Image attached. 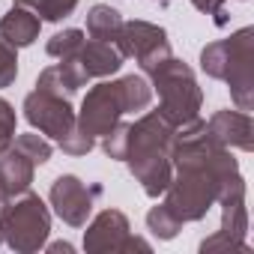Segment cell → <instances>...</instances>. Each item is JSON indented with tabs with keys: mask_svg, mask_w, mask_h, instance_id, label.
I'll return each mask as SVG.
<instances>
[{
	"mask_svg": "<svg viewBox=\"0 0 254 254\" xmlns=\"http://www.w3.org/2000/svg\"><path fill=\"white\" fill-rule=\"evenodd\" d=\"M75 60L81 63V69L87 72V78H108L117 75L123 69V54L117 51L114 42H102V39H84V45L78 48Z\"/></svg>",
	"mask_w": 254,
	"mask_h": 254,
	"instance_id": "cell-12",
	"label": "cell"
},
{
	"mask_svg": "<svg viewBox=\"0 0 254 254\" xmlns=\"http://www.w3.org/2000/svg\"><path fill=\"white\" fill-rule=\"evenodd\" d=\"M174 141H177V126L165 120L159 111H147L141 120L129 123L123 162L129 165V174L144 189V194L153 200L165 194L174 177V162H171Z\"/></svg>",
	"mask_w": 254,
	"mask_h": 254,
	"instance_id": "cell-2",
	"label": "cell"
},
{
	"mask_svg": "<svg viewBox=\"0 0 254 254\" xmlns=\"http://www.w3.org/2000/svg\"><path fill=\"white\" fill-rule=\"evenodd\" d=\"M156 3H171V0H156Z\"/></svg>",
	"mask_w": 254,
	"mask_h": 254,
	"instance_id": "cell-31",
	"label": "cell"
},
{
	"mask_svg": "<svg viewBox=\"0 0 254 254\" xmlns=\"http://www.w3.org/2000/svg\"><path fill=\"white\" fill-rule=\"evenodd\" d=\"M200 69L224 81L239 111L254 108V27L236 30L230 39H215L200 51Z\"/></svg>",
	"mask_w": 254,
	"mask_h": 254,
	"instance_id": "cell-4",
	"label": "cell"
},
{
	"mask_svg": "<svg viewBox=\"0 0 254 254\" xmlns=\"http://www.w3.org/2000/svg\"><path fill=\"white\" fill-rule=\"evenodd\" d=\"M126 138H129V123L120 120L108 135H102V150H105V156L114 159V162H123V156H126Z\"/></svg>",
	"mask_w": 254,
	"mask_h": 254,
	"instance_id": "cell-22",
	"label": "cell"
},
{
	"mask_svg": "<svg viewBox=\"0 0 254 254\" xmlns=\"http://www.w3.org/2000/svg\"><path fill=\"white\" fill-rule=\"evenodd\" d=\"M191 6L203 15H212L215 27H227V0H191Z\"/></svg>",
	"mask_w": 254,
	"mask_h": 254,
	"instance_id": "cell-26",
	"label": "cell"
},
{
	"mask_svg": "<svg viewBox=\"0 0 254 254\" xmlns=\"http://www.w3.org/2000/svg\"><path fill=\"white\" fill-rule=\"evenodd\" d=\"M0 245H3V227H0Z\"/></svg>",
	"mask_w": 254,
	"mask_h": 254,
	"instance_id": "cell-29",
	"label": "cell"
},
{
	"mask_svg": "<svg viewBox=\"0 0 254 254\" xmlns=\"http://www.w3.org/2000/svg\"><path fill=\"white\" fill-rule=\"evenodd\" d=\"M45 245H48V242H45ZM48 251H75V248H72L69 242H51V245H48Z\"/></svg>",
	"mask_w": 254,
	"mask_h": 254,
	"instance_id": "cell-28",
	"label": "cell"
},
{
	"mask_svg": "<svg viewBox=\"0 0 254 254\" xmlns=\"http://www.w3.org/2000/svg\"><path fill=\"white\" fill-rule=\"evenodd\" d=\"M174 177L165 189V206L183 221H200L206 212L224 197L245 191V177L239 174V162L221 144H215L206 132V123L197 117L194 123L177 129L174 141Z\"/></svg>",
	"mask_w": 254,
	"mask_h": 254,
	"instance_id": "cell-1",
	"label": "cell"
},
{
	"mask_svg": "<svg viewBox=\"0 0 254 254\" xmlns=\"http://www.w3.org/2000/svg\"><path fill=\"white\" fill-rule=\"evenodd\" d=\"M200 251L203 254H212V251H248V245H239V242H233V239H227V236H221L215 230L212 236H206L200 242Z\"/></svg>",
	"mask_w": 254,
	"mask_h": 254,
	"instance_id": "cell-27",
	"label": "cell"
},
{
	"mask_svg": "<svg viewBox=\"0 0 254 254\" xmlns=\"http://www.w3.org/2000/svg\"><path fill=\"white\" fill-rule=\"evenodd\" d=\"M33 171H36V165L15 147L0 153V189H3V197L27 191L33 183Z\"/></svg>",
	"mask_w": 254,
	"mask_h": 254,
	"instance_id": "cell-14",
	"label": "cell"
},
{
	"mask_svg": "<svg viewBox=\"0 0 254 254\" xmlns=\"http://www.w3.org/2000/svg\"><path fill=\"white\" fill-rule=\"evenodd\" d=\"M84 30H78V27H66V30H57L51 39H48V45H45V51H48V57H54V60H69V57H75L78 54V48L84 45Z\"/></svg>",
	"mask_w": 254,
	"mask_h": 254,
	"instance_id": "cell-19",
	"label": "cell"
},
{
	"mask_svg": "<svg viewBox=\"0 0 254 254\" xmlns=\"http://www.w3.org/2000/svg\"><path fill=\"white\" fill-rule=\"evenodd\" d=\"M144 75L150 78L153 93H159V108L156 111L165 120H171L177 129H183V126H189L200 117L203 90H200L189 63L168 54V57L156 60L150 69H144Z\"/></svg>",
	"mask_w": 254,
	"mask_h": 254,
	"instance_id": "cell-5",
	"label": "cell"
},
{
	"mask_svg": "<svg viewBox=\"0 0 254 254\" xmlns=\"http://www.w3.org/2000/svg\"><path fill=\"white\" fill-rule=\"evenodd\" d=\"M206 132L215 144L227 147V150H242V153H251L254 150V123H251V114L248 111H215L209 120H206Z\"/></svg>",
	"mask_w": 254,
	"mask_h": 254,
	"instance_id": "cell-11",
	"label": "cell"
},
{
	"mask_svg": "<svg viewBox=\"0 0 254 254\" xmlns=\"http://www.w3.org/2000/svg\"><path fill=\"white\" fill-rule=\"evenodd\" d=\"M153 87L147 75H123L117 81H102L87 90L81 108L75 111L78 129L90 138L108 135L123 120V114L147 111L153 105Z\"/></svg>",
	"mask_w": 254,
	"mask_h": 254,
	"instance_id": "cell-3",
	"label": "cell"
},
{
	"mask_svg": "<svg viewBox=\"0 0 254 254\" xmlns=\"http://www.w3.org/2000/svg\"><path fill=\"white\" fill-rule=\"evenodd\" d=\"M24 120L39 129V135H48L54 138L57 144L75 129V108H72V99L66 96H57V93H45V90H33L24 96Z\"/></svg>",
	"mask_w": 254,
	"mask_h": 254,
	"instance_id": "cell-9",
	"label": "cell"
},
{
	"mask_svg": "<svg viewBox=\"0 0 254 254\" xmlns=\"http://www.w3.org/2000/svg\"><path fill=\"white\" fill-rule=\"evenodd\" d=\"M87 72L81 69V63L75 60V57H69V60H60V63H54V66H48V69H42L39 72V78H36V90H45V93H57V96H66V99H72L81 87H87Z\"/></svg>",
	"mask_w": 254,
	"mask_h": 254,
	"instance_id": "cell-13",
	"label": "cell"
},
{
	"mask_svg": "<svg viewBox=\"0 0 254 254\" xmlns=\"http://www.w3.org/2000/svg\"><path fill=\"white\" fill-rule=\"evenodd\" d=\"M42 21L24 6H12L3 18H0V36H3L12 48H27L39 39Z\"/></svg>",
	"mask_w": 254,
	"mask_h": 254,
	"instance_id": "cell-15",
	"label": "cell"
},
{
	"mask_svg": "<svg viewBox=\"0 0 254 254\" xmlns=\"http://www.w3.org/2000/svg\"><path fill=\"white\" fill-rule=\"evenodd\" d=\"M114 45L123 57H132L141 66V72L150 69L156 60L174 54L171 42H168V30L153 21H123Z\"/></svg>",
	"mask_w": 254,
	"mask_h": 254,
	"instance_id": "cell-10",
	"label": "cell"
},
{
	"mask_svg": "<svg viewBox=\"0 0 254 254\" xmlns=\"http://www.w3.org/2000/svg\"><path fill=\"white\" fill-rule=\"evenodd\" d=\"M15 123H18L15 108L0 96V153L12 147V141H15Z\"/></svg>",
	"mask_w": 254,
	"mask_h": 254,
	"instance_id": "cell-24",
	"label": "cell"
},
{
	"mask_svg": "<svg viewBox=\"0 0 254 254\" xmlns=\"http://www.w3.org/2000/svg\"><path fill=\"white\" fill-rule=\"evenodd\" d=\"M147 230H150L156 239L168 242V239H174V236L183 230V221H180L165 203H159V206H153V209L147 212Z\"/></svg>",
	"mask_w": 254,
	"mask_h": 254,
	"instance_id": "cell-20",
	"label": "cell"
},
{
	"mask_svg": "<svg viewBox=\"0 0 254 254\" xmlns=\"http://www.w3.org/2000/svg\"><path fill=\"white\" fill-rule=\"evenodd\" d=\"M221 227L218 233L239 242V245H248L245 236H248V206H245V191H236L230 197H224L221 203Z\"/></svg>",
	"mask_w": 254,
	"mask_h": 254,
	"instance_id": "cell-16",
	"label": "cell"
},
{
	"mask_svg": "<svg viewBox=\"0 0 254 254\" xmlns=\"http://www.w3.org/2000/svg\"><path fill=\"white\" fill-rule=\"evenodd\" d=\"M3 200H6V197H3V189H0V203H3Z\"/></svg>",
	"mask_w": 254,
	"mask_h": 254,
	"instance_id": "cell-30",
	"label": "cell"
},
{
	"mask_svg": "<svg viewBox=\"0 0 254 254\" xmlns=\"http://www.w3.org/2000/svg\"><path fill=\"white\" fill-rule=\"evenodd\" d=\"M87 254H120V251H150V242L132 236V224L120 209H102L84 230Z\"/></svg>",
	"mask_w": 254,
	"mask_h": 254,
	"instance_id": "cell-7",
	"label": "cell"
},
{
	"mask_svg": "<svg viewBox=\"0 0 254 254\" xmlns=\"http://www.w3.org/2000/svg\"><path fill=\"white\" fill-rule=\"evenodd\" d=\"M12 6H24L33 15H39V21H63L75 12L78 0H15Z\"/></svg>",
	"mask_w": 254,
	"mask_h": 254,
	"instance_id": "cell-18",
	"label": "cell"
},
{
	"mask_svg": "<svg viewBox=\"0 0 254 254\" xmlns=\"http://www.w3.org/2000/svg\"><path fill=\"white\" fill-rule=\"evenodd\" d=\"M0 227H3V242L12 251L33 254L45 248L51 236V212L45 200L27 189L0 203Z\"/></svg>",
	"mask_w": 254,
	"mask_h": 254,
	"instance_id": "cell-6",
	"label": "cell"
},
{
	"mask_svg": "<svg viewBox=\"0 0 254 254\" xmlns=\"http://www.w3.org/2000/svg\"><path fill=\"white\" fill-rule=\"evenodd\" d=\"M120 27H123V15L114 6H108V3L90 6V12H87V33H90V39L114 42L117 33H120Z\"/></svg>",
	"mask_w": 254,
	"mask_h": 254,
	"instance_id": "cell-17",
	"label": "cell"
},
{
	"mask_svg": "<svg viewBox=\"0 0 254 254\" xmlns=\"http://www.w3.org/2000/svg\"><path fill=\"white\" fill-rule=\"evenodd\" d=\"M102 197V186L99 183H84L75 174H63L51 183L48 189V203L57 212V218L69 227H84L96 200Z\"/></svg>",
	"mask_w": 254,
	"mask_h": 254,
	"instance_id": "cell-8",
	"label": "cell"
},
{
	"mask_svg": "<svg viewBox=\"0 0 254 254\" xmlns=\"http://www.w3.org/2000/svg\"><path fill=\"white\" fill-rule=\"evenodd\" d=\"M15 78H18V54L3 36H0V90L15 84Z\"/></svg>",
	"mask_w": 254,
	"mask_h": 254,
	"instance_id": "cell-23",
	"label": "cell"
},
{
	"mask_svg": "<svg viewBox=\"0 0 254 254\" xmlns=\"http://www.w3.org/2000/svg\"><path fill=\"white\" fill-rule=\"evenodd\" d=\"M12 147H15L18 153H24L36 168H39V165H48V162H51V153H54L51 141H45V138L36 135V132H30V135H18V138L12 141Z\"/></svg>",
	"mask_w": 254,
	"mask_h": 254,
	"instance_id": "cell-21",
	"label": "cell"
},
{
	"mask_svg": "<svg viewBox=\"0 0 254 254\" xmlns=\"http://www.w3.org/2000/svg\"><path fill=\"white\" fill-rule=\"evenodd\" d=\"M57 147H60L66 156H87V153L96 147V138L84 135V132L78 129V126H75V129H72V132H69V135H66V138L57 144Z\"/></svg>",
	"mask_w": 254,
	"mask_h": 254,
	"instance_id": "cell-25",
	"label": "cell"
}]
</instances>
